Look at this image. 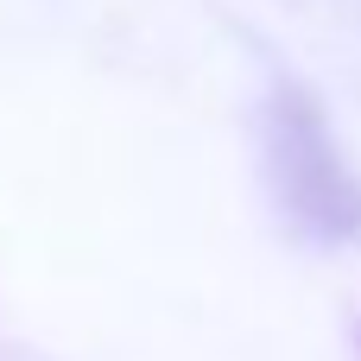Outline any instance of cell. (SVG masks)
Returning a JSON list of instances; mask_svg holds the SVG:
<instances>
[]
</instances>
